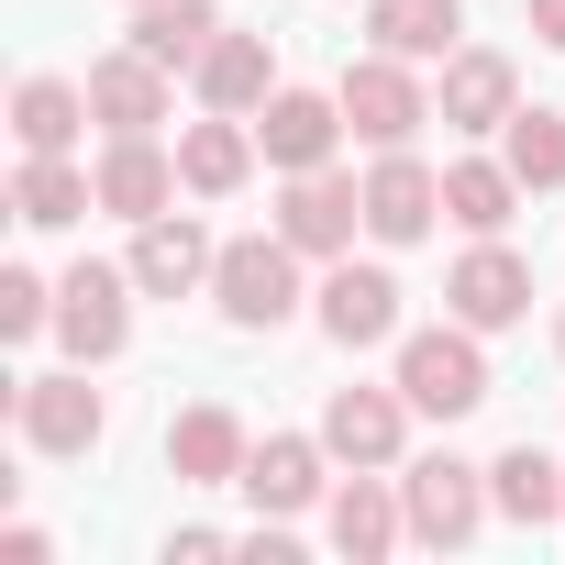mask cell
I'll return each mask as SVG.
<instances>
[{
    "label": "cell",
    "mask_w": 565,
    "mask_h": 565,
    "mask_svg": "<svg viewBox=\"0 0 565 565\" xmlns=\"http://www.w3.org/2000/svg\"><path fill=\"white\" fill-rule=\"evenodd\" d=\"M211 300H222L233 333H277V322L300 311V244H289V233H244V244H222Z\"/></svg>",
    "instance_id": "cell-1"
},
{
    "label": "cell",
    "mask_w": 565,
    "mask_h": 565,
    "mask_svg": "<svg viewBox=\"0 0 565 565\" xmlns=\"http://www.w3.org/2000/svg\"><path fill=\"white\" fill-rule=\"evenodd\" d=\"M399 399L433 411V422H466L488 399V355H477V322H444V333H399Z\"/></svg>",
    "instance_id": "cell-2"
},
{
    "label": "cell",
    "mask_w": 565,
    "mask_h": 565,
    "mask_svg": "<svg viewBox=\"0 0 565 565\" xmlns=\"http://www.w3.org/2000/svg\"><path fill=\"white\" fill-rule=\"evenodd\" d=\"M399 510H411V543H433V554H455V543H477L488 532V466H466V455H422L411 477H399Z\"/></svg>",
    "instance_id": "cell-3"
},
{
    "label": "cell",
    "mask_w": 565,
    "mask_h": 565,
    "mask_svg": "<svg viewBox=\"0 0 565 565\" xmlns=\"http://www.w3.org/2000/svg\"><path fill=\"white\" fill-rule=\"evenodd\" d=\"M333 100H344V134H355V145H377V156H388V145H411V134L433 122V100H422L411 56H388V45H377V56H355Z\"/></svg>",
    "instance_id": "cell-4"
},
{
    "label": "cell",
    "mask_w": 565,
    "mask_h": 565,
    "mask_svg": "<svg viewBox=\"0 0 565 565\" xmlns=\"http://www.w3.org/2000/svg\"><path fill=\"white\" fill-rule=\"evenodd\" d=\"M12 411H23V444H34V455H89V444L111 433V399L89 388V366H78V355H67L56 377H23V388H12Z\"/></svg>",
    "instance_id": "cell-5"
},
{
    "label": "cell",
    "mask_w": 565,
    "mask_h": 565,
    "mask_svg": "<svg viewBox=\"0 0 565 565\" xmlns=\"http://www.w3.org/2000/svg\"><path fill=\"white\" fill-rule=\"evenodd\" d=\"M56 344L78 366H111L134 344V266H78L67 289H56Z\"/></svg>",
    "instance_id": "cell-6"
},
{
    "label": "cell",
    "mask_w": 565,
    "mask_h": 565,
    "mask_svg": "<svg viewBox=\"0 0 565 565\" xmlns=\"http://www.w3.org/2000/svg\"><path fill=\"white\" fill-rule=\"evenodd\" d=\"M134 289L145 300H189V289H211V266H222V244L189 222V211H156V222H134Z\"/></svg>",
    "instance_id": "cell-7"
},
{
    "label": "cell",
    "mask_w": 565,
    "mask_h": 565,
    "mask_svg": "<svg viewBox=\"0 0 565 565\" xmlns=\"http://www.w3.org/2000/svg\"><path fill=\"white\" fill-rule=\"evenodd\" d=\"M366 222V178H333V167H300L289 200H277V233H289L300 255H344Z\"/></svg>",
    "instance_id": "cell-8"
},
{
    "label": "cell",
    "mask_w": 565,
    "mask_h": 565,
    "mask_svg": "<svg viewBox=\"0 0 565 565\" xmlns=\"http://www.w3.org/2000/svg\"><path fill=\"white\" fill-rule=\"evenodd\" d=\"M89 178H100V211H111V222H156V211L189 189V178H178V156H167L156 134H111Z\"/></svg>",
    "instance_id": "cell-9"
},
{
    "label": "cell",
    "mask_w": 565,
    "mask_h": 565,
    "mask_svg": "<svg viewBox=\"0 0 565 565\" xmlns=\"http://www.w3.org/2000/svg\"><path fill=\"white\" fill-rule=\"evenodd\" d=\"M433 222H444V178H433L411 145H388V156L366 167V233H377V244H422Z\"/></svg>",
    "instance_id": "cell-10"
},
{
    "label": "cell",
    "mask_w": 565,
    "mask_h": 565,
    "mask_svg": "<svg viewBox=\"0 0 565 565\" xmlns=\"http://www.w3.org/2000/svg\"><path fill=\"white\" fill-rule=\"evenodd\" d=\"M444 300H455V322H477V333H510V322L532 311V266H521L499 233H477V255L444 277Z\"/></svg>",
    "instance_id": "cell-11"
},
{
    "label": "cell",
    "mask_w": 565,
    "mask_h": 565,
    "mask_svg": "<svg viewBox=\"0 0 565 565\" xmlns=\"http://www.w3.org/2000/svg\"><path fill=\"white\" fill-rule=\"evenodd\" d=\"M322 333H333L344 355H366V344H399V277L344 255V266L322 277Z\"/></svg>",
    "instance_id": "cell-12"
},
{
    "label": "cell",
    "mask_w": 565,
    "mask_h": 565,
    "mask_svg": "<svg viewBox=\"0 0 565 565\" xmlns=\"http://www.w3.org/2000/svg\"><path fill=\"white\" fill-rule=\"evenodd\" d=\"M399 433H411V399L399 388H333L322 399V444L344 466H399Z\"/></svg>",
    "instance_id": "cell-13"
},
{
    "label": "cell",
    "mask_w": 565,
    "mask_h": 565,
    "mask_svg": "<svg viewBox=\"0 0 565 565\" xmlns=\"http://www.w3.org/2000/svg\"><path fill=\"white\" fill-rule=\"evenodd\" d=\"M244 422L222 411V399H200V411H178L167 422V466H178V488H244Z\"/></svg>",
    "instance_id": "cell-14"
},
{
    "label": "cell",
    "mask_w": 565,
    "mask_h": 565,
    "mask_svg": "<svg viewBox=\"0 0 565 565\" xmlns=\"http://www.w3.org/2000/svg\"><path fill=\"white\" fill-rule=\"evenodd\" d=\"M167 78H178V67H156L145 45L100 56V67H89V111H100V134H156V122H167Z\"/></svg>",
    "instance_id": "cell-15"
},
{
    "label": "cell",
    "mask_w": 565,
    "mask_h": 565,
    "mask_svg": "<svg viewBox=\"0 0 565 565\" xmlns=\"http://www.w3.org/2000/svg\"><path fill=\"white\" fill-rule=\"evenodd\" d=\"M510 111H521L510 56H499V45H455V56H444V122H455V134H499Z\"/></svg>",
    "instance_id": "cell-16"
},
{
    "label": "cell",
    "mask_w": 565,
    "mask_h": 565,
    "mask_svg": "<svg viewBox=\"0 0 565 565\" xmlns=\"http://www.w3.org/2000/svg\"><path fill=\"white\" fill-rule=\"evenodd\" d=\"M322 455H333V444H311V433H266V444L244 455V499H255L266 521L311 510V499H322Z\"/></svg>",
    "instance_id": "cell-17"
},
{
    "label": "cell",
    "mask_w": 565,
    "mask_h": 565,
    "mask_svg": "<svg viewBox=\"0 0 565 565\" xmlns=\"http://www.w3.org/2000/svg\"><path fill=\"white\" fill-rule=\"evenodd\" d=\"M333 134H344V100H322V89H277L266 100V122H255V145H266V167H333Z\"/></svg>",
    "instance_id": "cell-18"
},
{
    "label": "cell",
    "mask_w": 565,
    "mask_h": 565,
    "mask_svg": "<svg viewBox=\"0 0 565 565\" xmlns=\"http://www.w3.org/2000/svg\"><path fill=\"white\" fill-rule=\"evenodd\" d=\"M189 78H200V111H266V100H277V45L222 23V45H211Z\"/></svg>",
    "instance_id": "cell-19"
},
{
    "label": "cell",
    "mask_w": 565,
    "mask_h": 565,
    "mask_svg": "<svg viewBox=\"0 0 565 565\" xmlns=\"http://www.w3.org/2000/svg\"><path fill=\"white\" fill-rule=\"evenodd\" d=\"M178 178H189V200H233V189L255 178V134H244V111L189 122V134H178Z\"/></svg>",
    "instance_id": "cell-20"
},
{
    "label": "cell",
    "mask_w": 565,
    "mask_h": 565,
    "mask_svg": "<svg viewBox=\"0 0 565 565\" xmlns=\"http://www.w3.org/2000/svg\"><path fill=\"white\" fill-rule=\"evenodd\" d=\"M134 45L156 67H200L222 45V12H211V0H134Z\"/></svg>",
    "instance_id": "cell-21"
},
{
    "label": "cell",
    "mask_w": 565,
    "mask_h": 565,
    "mask_svg": "<svg viewBox=\"0 0 565 565\" xmlns=\"http://www.w3.org/2000/svg\"><path fill=\"white\" fill-rule=\"evenodd\" d=\"M78 122H100L89 89H67V78H23V89H12V134H23V156H67Z\"/></svg>",
    "instance_id": "cell-22"
},
{
    "label": "cell",
    "mask_w": 565,
    "mask_h": 565,
    "mask_svg": "<svg viewBox=\"0 0 565 565\" xmlns=\"http://www.w3.org/2000/svg\"><path fill=\"white\" fill-rule=\"evenodd\" d=\"M12 211H23L34 233H67L78 211H100V178H78L67 156H23V178H12Z\"/></svg>",
    "instance_id": "cell-23"
},
{
    "label": "cell",
    "mask_w": 565,
    "mask_h": 565,
    "mask_svg": "<svg viewBox=\"0 0 565 565\" xmlns=\"http://www.w3.org/2000/svg\"><path fill=\"white\" fill-rule=\"evenodd\" d=\"M488 499H499V521H565V466L543 444H510L488 466Z\"/></svg>",
    "instance_id": "cell-24"
},
{
    "label": "cell",
    "mask_w": 565,
    "mask_h": 565,
    "mask_svg": "<svg viewBox=\"0 0 565 565\" xmlns=\"http://www.w3.org/2000/svg\"><path fill=\"white\" fill-rule=\"evenodd\" d=\"M399 532H411V510H399V499H388L377 477H344V488H333V554L377 565V554H388Z\"/></svg>",
    "instance_id": "cell-25"
},
{
    "label": "cell",
    "mask_w": 565,
    "mask_h": 565,
    "mask_svg": "<svg viewBox=\"0 0 565 565\" xmlns=\"http://www.w3.org/2000/svg\"><path fill=\"white\" fill-rule=\"evenodd\" d=\"M366 23H377V45L388 56H455V34H466V0H366Z\"/></svg>",
    "instance_id": "cell-26"
},
{
    "label": "cell",
    "mask_w": 565,
    "mask_h": 565,
    "mask_svg": "<svg viewBox=\"0 0 565 565\" xmlns=\"http://www.w3.org/2000/svg\"><path fill=\"white\" fill-rule=\"evenodd\" d=\"M510 200H521L510 156H499V167H488V156L444 167V222H466V233H510Z\"/></svg>",
    "instance_id": "cell-27"
},
{
    "label": "cell",
    "mask_w": 565,
    "mask_h": 565,
    "mask_svg": "<svg viewBox=\"0 0 565 565\" xmlns=\"http://www.w3.org/2000/svg\"><path fill=\"white\" fill-rule=\"evenodd\" d=\"M499 145H510V178H521V189H554V178H565V111H510Z\"/></svg>",
    "instance_id": "cell-28"
},
{
    "label": "cell",
    "mask_w": 565,
    "mask_h": 565,
    "mask_svg": "<svg viewBox=\"0 0 565 565\" xmlns=\"http://www.w3.org/2000/svg\"><path fill=\"white\" fill-rule=\"evenodd\" d=\"M45 322H56V289H45L34 266H0V333H12V344H34Z\"/></svg>",
    "instance_id": "cell-29"
},
{
    "label": "cell",
    "mask_w": 565,
    "mask_h": 565,
    "mask_svg": "<svg viewBox=\"0 0 565 565\" xmlns=\"http://www.w3.org/2000/svg\"><path fill=\"white\" fill-rule=\"evenodd\" d=\"M521 23H532L543 45H565V0H521Z\"/></svg>",
    "instance_id": "cell-30"
},
{
    "label": "cell",
    "mask_w": 565,
    "mask_h": 565,
    "mask_svg": "<svg viewBox=\"0 0 565 565\" xmlns=\"http://www.w3.org/2000/svg\"><path fill=\"white\" fill-rule=\"evenodd\" d=\"M554 355H565V322H554Z\"/></svg>",
    "instance_id": "cell-31"
}]
</instances>
